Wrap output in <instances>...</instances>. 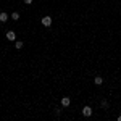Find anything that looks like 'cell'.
I'll use <instances>...</instances> for the list:
<instances>
[{
	"label": "cell",
	"mask_w": 121,
	"mask_h": 121,
	"mask_svg": "<svg viewBox=\"0 0 121 121\" xmlns=\"http://www.w3.org/2000/svg\"><path fill=\"white\" fill-rule=\"evenodd\" d=\"M40 23H42V26H45V28H50V26H52V18H50V16H44Z\"/></svg>",
	"instance_id": "cell-1"
},
{
	"label": "cell",
	"mask_w": 121,
	"mask_h": 121,
	"mask_svg": "<svg viewBox=\"0 0 121 121\" xmlns=\"http://www.w3.org/2000/svg\"><path fill=\"white\" fill-rule=\"evenodd\" d=\"M91 115H92V108H91V107H84V108H82V116L89 118Z\"/></svg>",
	"instance_id": "cell-2"
},
{
	"label": "cell",
	"mask_w": 121,
	"mask_h": 121,
	"mask_svg": "<svg viewBox=\"0 0 121 121\" xmlns=\"http://www.w3.org/2000/svg\"><path fill=\"white\" fill-rule=\"evenodd\" d=\"M7 39H8V40H15V39H16L15 31H8V32H7Z\"/></svg>",
	"instance_id": "cell-3"
},
{
	"label": "cell",
	"mask_w": 121,
	"mask_h": 121,
	"mask_svg": "<svg viewBox=\"0 0 121 121\" xmlns=\"http://www.w3.org/2000/svg\"><path fill=\"white\" fill-rule=\"evenodd\" d=\"M7 21H8V15L5 11H2L0 13V23H7Z\"/></svg>",
	"instance_id": "cell-4"
},
{
	"label": "cell",
	"mask_w": 121,
	"mask_h": 121,
	"mask_svg": "<svg viewBox=\"0 0 121 121\" xmlns=\"http://www.w3.org/2000/svg\"><path fill=\"white\" fill-rule=\"evenodd\" d=\"M69 103H71V99H69V97H63V99H61V105H63V107H68Z\"/></svg>",
	"instance_id": "cell-5"
},
{
	"label": "cell",
	"mask_w": 121,
	"mask_h": 121,
	"mask_svg": "<svg viewBox=\"0 0 121 121\" xmlns=\"http://www.w3.org/2000/svg\"><path fill=\"white\" fill-rule=\"evenodd\" d=\"M94 82H95V86H102V84H103V79L100 78V76H95V79H94Z\"/></svg>",
	"instance_id": "cell-6"
},
{
	"label": "cell",
	"mask_w": 121,
	"mask_h": 121,
	"mask_svg": "<svg viewBox=\"0 0 121 121\" xmlns=\"http://www.w3.org/2000/svg\"><path fill=\"white\" fill-rule=\"evenodd\" d=\"M15 48H16V50L23 48V42H21V40H16V42H15Z\"/></svg>",
	"instance_id": "cell-7"
},
{
	"label": "cell",
	"mask_w": 121,
	"mask_h": 121,
	"mask_svg": "<svg viewBox=\"0 0 121 121\" xmlns=\"http://www.w3.org/2000/svg\"><path fill=\"white\" fill-rule=\"evenodd\" d=\"M11 19H15V21H18V19H19V13H18V11H15V13L11 15Z\"/></svg>",
	"instance_id": "cell-8"
},
{
	"label": "cell",
	"mask_w": 121,
	"mask_h": 121,
	"mask_svg": "<svg viewBox=\"0 0 121 121\" xmlns=\"http://www.w3.org/2000/svg\"><path fill=\"white\" fill-rule=\"evenodd\" d=\"M102 107H103V108H107V107H108V102H107V100H102Z\"/></svg>",
	"instance_id": "cell-9"
},
{
	"label": "cell",
	"mask_w": 121,
	"mask_h": 121,
	"mask_svg": "<svg viewBox=\"0 0 121 121\" xmlns=\"http://www.w3.org/2000/svg\"><path fill=\"white\" fill-rule=\"evenodd\" d=\"M24 3H26V5H31V3H32V0H24Z\"/></svg>",
	"instance_id": "cell-10"
},
{
	"label": "cell",
	"mask_w": 121,
	"mask_h": 121,
	"mask_svg": "<svg viewBox=\"0 0 121 121\" xmlns=\"http://www.w3.org/2000/svg\"><path fill=\"white\" fill-rule=\"evenodd\" d=\"M118 121H121V115H120V116H118Z\"/></svg>",
	"instance_id": "cell-11"
}]
</instances>
